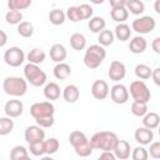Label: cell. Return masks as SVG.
<instances>
[{
	"label": "cell",
	"instance_id": "obj_1",
	"mask_svg": "<svg viewBox=\"0 0 160 160\" xmlns=\"http://www.w3.org/2000/svg\"><path fill=\"white\" fill-rule=\"evenodd\" d=\"M90 141L94 149L101 151H112L119 141V138L112 131H99L91 136Z\"/></svg>",
	"mask_w": 160,
	"mask_h": 160
},
{
	"label": "cell",
	"instance_id": "obj_2",
	"mask_svg": "<svg viewBox=\"0 0 160 160\" xmlns=\"http://www.w3.org/2000/svg\"><path fill=\"white\" fill-rule=\"evenodd\" d=\"M2 89L5 94L10 96H24L28 91V82L20 76H8L2 81Z\"/></svg>",
	"mask_w": 160,
	"mask_h": 160
},
{
	"label": "cell",
	"instance_id": "obj_3",
	"mask_svg": "<svg viewBox=\"0 0 160 160\" xmlns=\"http://www.w3.org/2000/svg\"><path fill=\"white\" fill-rule=\"evenodd\" d=\"M106 56V50L101 45H90L84 55V64L89 69H96Z\"/></svg>",
	"mask_w": 160,
	"mask_h": 160
},
{
	"label": "cell",
	"instance_id": "obj_4",
	"mask_svg": "<svg viewBox=\"0 0 160 160\" xmlns=\"http://www.w3.org/2000/svg\"><path fill=\"white\" fill-rule=\"evenodd\" d=\"M24 75L25 79L30 82L32 86H42L46 82V74L35 64H26L24 68Z\"/></svg>",
	"mask_w": 160,
	"mask_h": 160
},
{
	"label": "cell",
	"instance_id": "obj_5",
	"mask_svg": "<svg viewBox=\"0 0 160 160\" xmlns=\"http://www.w3.org/2000/svg\"><path fill=\"white\" fill-rule=\"evenodd\" d=\"M130 95L134 99V101H141V102H149L151 98V92L148 88V85L142 80H135L130 84Z\"/></svg>",
	"mask_w": 160,
	"mask_h": 160
},
{
	"label": "cell",
	"instance_id": "obj_6",
	"mask_svg": "<svg viewBox=\"0 0 160 160\" xmlns=\"http://www.w3.org/2000/svg\"><path fill=\"white\" fill-rule=\"evenodd\" d=\"M55 108L50 101H41V102H35L30 106V115L36 120L41 118H49L54 116Z\"/></svg>",
	"mask_w": 160,
	"mask_h": 160
},
{
	"label": "cell",
	"instance_id": "obj_7",
	"mask_svg": "<svg viewBox=\"0 0 160 160\" xmlns=\"http://www.w3.org/2000/svg\"><path fill=\"white\" fill-rule=\"evenodd\" d=\"M156 26V21L152 16H140L138 19H135L131 24V28L134 31H136L138 34H149L151 32Z\"/></svg>",
	"mask_w": 160,
	"mask_h": 160
},
{
	"label": "cell",
	"instance_id": "obj_8",
	"mask_svg": "<svg viewBox=\"0 0 160 160\" xmlns=\"http://www.w3.org/2000/svg\"><path fill=\"white\" fill-rule=\"evenodd\" d=\"M24 60H25V54L18 46H11L4 52V61L9 66L18 68L24 62Z\"/></svg>",
	"mask_w": 160,
	"mask_h": 160
},
{
	"label": "cell",
	"instance_id": "obj_9",
	"mask_svg": "<svg viewBox=\"0 0 160 160\" xmlns=\"http://www.w3.org/2000/svg\"><path fill=\"white\" fill-rule=\"evenodd\" d=\"M24 138L29 145L35 142H41V141H45V131L39 125H30L25 129Z\"/></svg>",
	"mask_w": 160,
	"mask_h": 160
},
{
	"label": "cell",
	"instance_id": "obj_10",
	"mask_svg": "<svg viewBox=\"0 0 160 160\" xmlns=\"http://www.w3.org/2000/svg\"><path fill=\"white\" fill-rule=\"evenodd\" d=\"M129 95H130V92H129L128 88L122 84H115L110 89V98L115 104L121 105V104L128 102Z\"/></svg>",
	"mask_w": 160,
	"mask_h": 160
},
{
	"label": "cell",
	"instance_id": "obj_11",
	"mask_svg": "<svg viewBox=\"0 0 160 160\" xmlns=\"http://www.w3.org/2000/svg\"><path fill=\"white\" fill-rule=\"evenodd\" d=\"M108 75H109L110 80H112L115 82H119L126 75V66H125V64L121 62V61H119V60L111 61V64L109 66Z\"/></svg>",
	"mask_w": 160,
	"mask_h": 160
},
{
	"label": "cell",
	"instance_id": "obj_12",
	"mask_svg": "<svg viewBox=\"0 0 160 160\" xmlns=\"http://www.w3.org/2000/svg\"><path fill=\"white\" fill-rule=\"evenodd\" d=\"M4 111H5L6 116H9V118H18L24 111V104L18 99H11V100L6 101V104L4 106Z\"/></svg>",
	"mask_w": 160,
	"mask_h": 160
},
{
	"label": "cell",
	"instance_id": "obj_13",
	"mask_svg": "<svg viewBox=\"0 0 160 160\" xmlns=\"http://www.w3.org/2000/svg\"><path fill=\"white\" fill-rule=\"evenodd\" d=\"M91 94L98 100H104L109 95V85L105 80H95L91 85Z\"/></svg>",
	"mask_w": 160,
	"mask_h": 160
},
{
	"label": "cell",
	"instance_id": "obj_14",
	"mask_svg": "<svg viewBox=\"0 0 160 160\" xmlns=\"http://www.w3.org/2000/svg\"><path fill=\"white\" fill-rule=\"evenodd\" d=\"M114 155L116 156V159L120 160H126L130 158L131 154V146L126 140H119L118 144L115 145L114 150H112Z\"/></svg>",
	"mask_w": 160,
	"mask_h": 160
},
{
	"label": "cell",
	"instance_id": "obj_15",
	"mask_svg": "<svg viewBox=\"0 0 160 160\" xmlns=\"http://www.w3.org/2000/svg\"><path fill=\"white\" fill-rule=\"evenodd\" d=\"M134 136H135V140L140 144V145H149L151 141H152V139H154V132H152V130H150V129H148V128H139V129H136L135 130V134H134Z\"/></svg>",
	"mask_w": 160,
	"mask_h": 160
},
{
	"label": "cell",
	"instance_id": "obj_16",
	"mask_svg": "<svg viewBox=\"0 0 160 160\" xmlns=\"http://www.w3.org/2000/svg\"><path fill=\"white\" fill-rule=\"evenodd\" d=\"M66 55H68V52L62 44H54L50 48V58L56 64L64 62V60L66 59Z\"/></svg>",
	"mask_w": 160,
	"mask_h": 160
},
{
	"label": "cell",
	"instance_id": "obj_17",
	"mask_svg": "<svg viewBox=\"0 0 160 160\" xmlns=\"http://www.w3.org/2000/svg\"><path fill=\"white\" fill-rule=\"evenodd\" d=\"M148 48V41L145 38L138 35V36H134L131 40H130V44H129V49L132 54H141L146 50Z\"/></svg>",
	"mask_w": 160,
	"mask_h": 160
},
{
	"label": "cell",
	"instance_id": "obj_18",
	"mask_svg": "<svg viewBox=\"0 0 160 160\" xmlns=\"http://www.w3.org/2000/svg\"><path fill=\"white\" fill-rule=\"evenodd\" d=\"M79 96H80V90L76 85H72V84L66 85L62 90V98L66 102L72 104L79 100Z\"/></svg>",
	"mask_w": 160,
	"mask_h": 160
},
{
	"label": "cell",
	"instance_id": "obj_19",
	"mask_svg": "<svg viewBox=\"0 0 160 160\" xmlns=\"http://www.w3.org/2000/svg\"><path fill=\"white\" fill-rule=\"evenodd\" d=\"M74 149H75V152H76L80 158H88L89 155H91V152H92V150H94V148H92V145H91V141H90L88 138L84 139L82 141H80L78 145H75Z\"/></svg>",
	"mask_w": 160,
	"mask_h": 160
},
{
	"label": "cell",
	"instance_id": "obj_20",
	"mask_svg": "<svg viewBox=\"0 0 160 160\" xmlns=\"http://www.w3.org/2000/svg\"><path fill=\"white\" fill-rule=\"evenodd\" d=\"M54 76L59 80H65L71 75V68L66 62H60L54 66Z\"/></svg>",
	"mask_w": 160,
	"mask_h": 160
},
{
	"label": "cell",
	"instance_id": "obj_21",
	"mask_svg": "<svg viewBox=\"0 0 160 160\" xmlns=\"http://www.w3.org/2000/svg\"><path fill=\"white\" fill-rule=\"evenodd\" d=\"M142 125H144V128H148L150 130H154V129L159 128V125H160V116H159V114L152 112V111L148 112L142 118Z\"/></svg>",
	"mask_w": 160,
	"mask_h": 160
},
{
	"label": "cell",
	"instance_id": "obj_22",
	"mask_svg": "<svg viewBox=\"0 0 160 160\" xmlns=\"http://www.w3.org/2000/svg\"><path fill=\"white\" fill-rule=\"evenodd\" d=\"M110 16L114 21H116L119 24H124V21L128 20V18H129V10L126 9V6L114 8L110 11Z\"/></svg>",
	"mask_w": 160,
	"mask_h": 160
},
{
	"label": "cell",
	"instance_id": "obj_23",
	"mask_svg": "<svg viewBox=\"0 0 160 160\" xmlns=\"http://www.w3.org/2000/svg\"><path fill=\"white\" fill-rule=\"evenodd\" d=\"M44 96L48 100H58L60 98V86L56 82H49L44 88Z\"/></svg>",
	"mask_w": 160,
	"mask_h": 160
},
{
	"label": "cell",
	"instance_id": "obj_24",
	"mask_svg": "<svg viewBox=\"0 0 160 160\" xmlns=\"http://www.w3.org/2000/svg\"><path fill=\"white\" fill-rule=\"evenodd\" d=\"M70 46L74 49V50H84L85 46H86V39L82 34L80 32H75L70 36Z\"/></svg>",
	"mask_w": 160,
	"mask_h": 160
},
{
	"label": "cell",
	"instance_id": "obj_25",
	"mask_svg": "<svg viewBox=\"0 0 160 160\" xmlns=\"http://www.w3.org/2000/svg\"><path fill=\"white\" fill-rule=\"evenodd\" d=\"M26 58H28V60H29L30 64H35V65H38V64H41V62L45 60L46 54H45L41 49L35 48V49H32V50L29 51V54L26 55Z\"/></svg>",
	"mask_w": 160,
	"mask_h": 160
},
{
	"label": "cell",
	"instance_id": "obj_26",
	"mask_svg": "<svg viewBox=\"0 0 160 160\" xmlns=\"http://www.w3.org/2000/svg\"><path fill=\"white\" fill-rule=\"evenodd\" d=\"M105 26H106V22L104 20V18H101V16H92L89 20V29L92 32L100 34L102 30H105Z\"/></svg>",
	"mask_w": 160,
	"mask_h": 160
},
{
	"label": "cell",
	"instance_id": "obj_27",
	"mask_svg": "<svg viewBox=\"0 0 160 160\" xmlns=\"http://www.w3.org/2000/svg\"><path fill=\"white\" fill-rule=\"evenodd\" d=\"M131 35V30H130V26L128 24H118L116 28H115V36L120 40V41H126L129 40Z\"/></svg>",
	"mask_w": 160,
	"mask_h": 160
},
{
	"label": "cell",
	"instance_id": "obj_28",
	"mask_svg": "<svg viewBox=\"0 0 160 160\" xmlns=\"http://www.w3.org/2000/svg\"><path fill=\"white\" fill-rule=\"evenodd\" d=\"M126 9L134 15H140L144 12L145 5L140 0H126Z\"/></svg>",
	"mask_w": 160,
	"mask_h": 160
},
{
	"label": "cell",
	"instance_id": "obj_29",
	"mask_svg": "<svg viewBox=\"0 0 160 160\" xmlns=\"http://www.w3.org/2000/svg\"><path fill=\"white\" fill-rule=\"evenodd\" d=\"M65 18H66V14L62 10H60V9H52L49 12V20H50V22L52 25H61V24H64Z\"/></svg>",
	"mask_w": 160,
	"mask_h": 160
},
{
	"label": "cell",
	"instance_id": "obj_30",
	"mask_svg": "<svg viewBox=\"0 0 160 160\" xmlns=\"http://www.w3.org/2000/svg\"><path fill=\"white\" fill-rule=\"evenodd\" d=\"M148 104L146 102H141V101H132L131 104V112L132 115L138 116V118H144L149 111H148Z\"/></svg>",
	"mask_w": 160,
	"mask_h": 160
},
{
	"label": "cell",
	"instance_id": "obj_31",
	"mask_svg": "<svg viewBox=\"0 0 160 160\" xmlns=\"http://www.w3.org/2000/svg\"><path fill=\"white\" fill-rule=\"evenodd\" d=\"M114 38H115V34L111 31V30H102L99 36H98V41H99V45L101 46H109L114 42Z\"/></svg>",
	"mask_w": 160,
	"mask_h": 160
},
{
	"label": "cell",
	"instance_id": "obj_32",
	"mask_svg": "<svg viewBox=\"0 0 160 160\" xmlns=\"http://www.w3.org/2000/svg\"><path fill=\"white\" fill-rule=\"evenodd\" d=\"M134 70H135V75L141 80L150 79V76L152 75V69L145 64H138Z\"/></svg>",
	"mask_w": 160,
	"mask_h": 160
},
{
	"label": "cell",
	"instance_id": "obj_33",
	"mask_svg": "<svg viewBox=\"0 0 160 160\" xmlns=\"http://www.w3.org/2000/svg\"><path fill=\"white\" fill-rule=\"evenodd\" d=\"M14 129V121L11 120V118L9 116H4L0 118V135L5 136L8 134H10Z\"/></svg>",
	"mask_w": 160,
	"mask_h": 160
},
{
	"label": "cell",
	"instance_id": "obj_34",
	"mask_svg": "<svg viewBox=\"0 0 160 160\" xmlns=\"http://www.w3.org/2000/svg\"><path fill=\"white\" fill-rule=\"evenodd\" d=\"M5 20L8 24H11V25H19L21 24L22 21V14L21 11H18V10H9L5 15Z\"/></svg>",
	"mask_w": 160,
	"mask_h": 160
},
{
	"label": "cell",
	"instance_id": "obj_35",
	"mask_svg": "<svg viewBox=\"0 0 160 160\" xmlns=\"http://www.w3.org/2000/svg\"><path fill=\"white\" fill-rule=\"evenodd\" d=\"M18 32L22 38H31L34 34V26L29 21H22L18 25Z\"/></svg>",
	"mask_w": 160,
	"mask_h": 160
},
{
	"label": "cell",
	"instance_id": "obj_36",
	"mask_svg": "<svg viewBox=\"0 0 160 160\" xmlns=\"http://www.w3.org/2000/svg\"><path fill=\"white\" fill-rule=\"evenodd\" d=\"M44 145H45V154L48 155H52L55 154L59 148H60V142L56 138H49L44 141Z\"/></svg>",
	"mask_w": 160,
	"mask_h": 160
},
{
	"label": "cell",
	"instance_id": "obj_37",
	"mask_svg": "<svg viewBox=\"0 0 160 160\" xmlns=\"http://www.w3.org/2000/svg\"><path fill=\"white\" fill-rule=\"evenodd\" d=\"M28 155V149L22 145H16L10 150V160H20Z\"/></svg>",
	"mask_w": 160,
	"mask_h": 160
},
{
	"label": "cell",
	"instance_id": "obj_38",
	"mask_svg": "<svg viewBox=\"0 0 160 160\" xmlns=\"http://www.w3.org/2000/svg\"><path fill=\"white\" fill-rule=\"evenodd\" d=\"M31 5V0H9L8 1V6L10 10H24L28 9Z\"/></svg>",
	"mask_w": 160,
	"mask_h": 160
},
{
	"label": "cell",
	"instance_id": "obj_39",
	"mask_svg": "<svg viewBox=\"0 0 160 160\" xmlns=\"http://www.w3.org/2000/svg\"><path fill=\"white\" fill-rule=\"evenodd\" d=\"M66 18L72 21V22H79L82 20V16H81V12H80V9L79 6H70L68 10H66Z\"/></svg>",
	"mask_w": 160,
	"mask_h": 160
},
{
	"label": "cell",
	"instance_id": "obj_40",
	"mask_svg": "<svg viewBox=\"0 0 160 160\" xmlns=\"http://www.w3.org/2000/svg\"><path fill=\"white\" fill-rule=\"evenodd\" d=\"M131 159L132 160H148L149 159V151L142 145L141 146H136L131 151Z\"/></svg>",
	"mask_w": 160,
	"mask_h": 160
},
{
	"label": "cell",
	"instance_id": "obj_41",
	"mask_svg": "<svg viewBox=\"0 0 160 160\" xmlns=\"http://www.w3.org/2000/svg\"><path fill=\"white\" fill-rule=\"evenodd\" d=\"M84 139H86V135H85L82 131H80V130H74V131L70 132V135H69V141H70V144L72 145V148H74L75 145H78L80 141H82Z\"/></svg>",
	"mask_w": 160,
	"mask_h": 160
},
{
	"label": "cell",
	"instance_id": "obj_42",
	"mask_svg": "<svg viewBox=\"0 0 160 160\" xmlns=\"http://www.w3.org/2000/svg\"><path fill=\"white\" fill-rule=\"evenodd\" d=\"M29 150L34 156H41L45 154V145L44 141L41 142H35V144H30L29 145Z\"/></svg>",
	"mask_w": 160,
	"mask_h": 160
},
{
	"label": "cell",
	"instance_id": "obj_43",
	"mask_svg": "<svg viewBox=\"0 0 160 160\" xmlns=\"http://www.w3.org/2000/svg\"><path fill=\"white\" fill-rule=\"evenodd\" d=\"M79 9H80V12H81L82 20H86V19H91L92 18L94 10H92V8L89 4H81V5H79Z\"/></svg>",
	"mask_w": 160,
	"mask_h": 160
},
{
	"label": "cell",
	"instance_id": "obj_44",
	"mask_svg": "<svg viewBox=\"0 0 160 160\" xmlns=\"http://www.w3.org/2000/svg\"><path fill=\"white\" fill-rule=\"evenodd\" d=\"M36 125H39L40 128L42 129H48V128H51L55 122L54 120V116H49V118H41V119H36Z\"/></svg>",
	"mask_w": 160,
	"mask_h": 160
},
{
	"label": "cell",
	"instance_id": "obj_45",
	"mask_svg": "<svg viewBox=\"0 0 160 160\" xmlns=\"http://www.w3.org/2000/svg\"><path fill=\"white\" fill-rule=\"evenodd\" d=\"M150 156L154 159H160V141H155L150 145V149L148 150Z\"/></svg>",
	"mask_w": 160,
	"mask_h": 160
},
{
	"label": "cell",
	"instance_id": "obj_46",
	"mask_svg": "<svg viewBox=\"0 0 160 160\" xmlns=\"http://www.w3.org/2000/svg\"><path fill=\"white\" fill-rule=\"evenodd\" d=\"M96 160H116V156L112 151H102Z\"/></svg>",
	"mask_w": 160,
	"mask_h": 160
},
{
	"label": "cell",
	"instance_id": "obj_47",
	"mask_svg": "<svg viewBox=\"0 0 160 160\" xmlns=\"http://www.w3.org/2000/svg\"><path fill=\"white\" fill-rule=\"evenodd\" d=\"M151 78H152V81L155 82V85L160 86V68H156V69L152 70Z\"/></svg>",
	"mask_w": 160,
	"mask_h": 160
},
{
	"label": "cell",
	"instance_id": "obj_48",
	"mask_svg": "<svg viewBox=\"0 0 160 160\" xmlns=\"http://www.w3.org/2000/svg\"><path fill=\"white\" fill-rule=\"evenodd\" d=\"M111 9L114 8H121V6H126V0H110L109 1Z\"/></svg>",
	"mask_w": 160,
	"mask_h": 160
},
{
	"label": "cell",
	"instance_id": "obj_49",
	"mask_svg": "<svg viewBox=\"0 0 160 160\" xmlns=\"http://www.w3.org/2000/svg\"><path fill=\"white\" fill-rule=\"evenodd\" d=\"M151 48H152V50H154L158 55H160V38H155V39L152 40Z\"/></svg>",
	"mask_w": 160,
	"mask_h": 160
},
{
	"label": "cell",
	"instance_id": "obj_50",
	"mask_svg": "<svg viewBox=\"0 0 160 160\" xmlns=\"http://www.w3.org/2000/svg\"><path fill=\"white\" fill-rule=\"evenodd\" d=\"M0 36H1V39H0V46H4V45L6 44V41H8L6 32H5L4 30H0Z\"/></svg>",
	"mask_w": 160,
	"mask_h": 160
},
{
	"label": "cell",
	"instance_id": "obj_51",
	"mask_svg": "<svg viewBox=\"0 0 160 160\" xmlns=\"http://www.w3.org/2000/svg\"><path fill=\"white\" fill-rule=\"evenodd\" d=\"M154 10L156 11V14L160 15V0H156V1L154 2Z\"/></svg>",
	"mask_w": 160,
	"mask_h": 160
},
{
	"label": "cell",
	"instance_id": "obj_52",
	"mask_svg": "<svg viewBox=\"0 0 160 160\" xmlns=\"http://www.w3.org/2000/svg\"><path fill=\"white\" fill-rule=\"evenodd\" d=\"M40 160H55V159H52L50 155H46V156H42Z\"/></svg>",
	"mask_w": 160,
	"mask_h": 160
},
{
	"label": "cell",
	"instance_id": "obj_53",
	"mask_svg": "<svg viewBox=\"0 0 160 160\" xmlns=\"http://www.w3.org/2000/svg\"><path fill=\"white\" fill-rule=\"evenodd\" d=\"M20 160H31V159H30V156H25V158H22V159H20Z\"/></svg>",
	"mask_w": 160,
	"mask_h": 160
},
{
	"label": "cell",
	"instance_id": "obj_54",
	"mask_svg": "<svg viewBox=\"0 0 160 160\" xmlns=\"http://www.w3.org/2000/svg\"><path fill=\"white\" fill-rule=\"evenodd\" d=\"M158 129H159L158 131H159V135H160V125H159V128H158Z\"/></svg>",
	"mask_w": 160,
	"mask_h": 160
},
{
	"label": "cell",
	"instance_id": "obj_55",
	"mask_svg": "<svg viewBox=\"0 0 160 160\" xmlns=\"http://www.w3.org/2000/svg\"><path fill=\"white\" fill-rule=\"evenodd\" d=\"M82 160H88V159H82Z\"/></svg>",
	"mask_w": 160,
	"mask_h": 160
}]
</instances>
